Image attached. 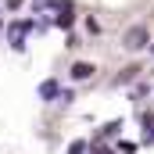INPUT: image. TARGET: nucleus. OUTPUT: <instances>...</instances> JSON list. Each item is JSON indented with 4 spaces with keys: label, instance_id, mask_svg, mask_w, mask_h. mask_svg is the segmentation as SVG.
Instances as JSON below:
<instances>
[{
    "label": "nucleus",
    "instance_id": "f257e3e1",
    "mask_svg": "<svg viewBox=\"0 0 154 154\" xmlns=\"http://www.w3.org/2000/svg\"><path fill=\"white\" fill-rule=\"evenodd\" d=\"M143 43H147V29H143V25H136V29L125 32V47H129V50H140Z\"/></svg>",
    "mask_w": 154,
    "mask_h": 154
},
{
    "label": "nucleus",
    "instance_id": "f03ea898",
    "mask_svg": "<svg viewBox=\"0 0 154 154\" xmlns=\"http://www.w3.org/2000/svg\"><path fill=\"white\" fill-rule=\"evenodd\" d=\"M93 72H97V68H93L90 61H75V65H72V79H90Z\"/></svg>",
    "mask_w": 154,
    "mask_h": 154
},
{
    "label": "nucleus",
    "instance_id": "7ed1b4c3",
    "mask_svg": "<svg viewBox=\"0 0 154 154\" xmlns=\"http://www.w3.org/2000/svg\"><path fill=\"white\" fill-rule=\"evenodd\" d=\"M39 97H43V100H54V97H57V82H54V79H47V82L39 86Z\"/></svg>",
    "mask_w": 154,
    "mask_h": 154
},
{
    "label": "nucleus",
    "instance_id": "20e7f679",
    "mask_svg": "<svg viewBox=\"0 0 154 154\" xmlns=\"http://www.w3.org/2000/svg\"><path fill=\"white\" fill-rule=\"evenodd\" d=\"M143 140H154V115H143Z\"/></svg>",
    "mask_w": 154,
    "mask_h": 154
},
{
    "label": "nucleus",
    "instance_id": "39448f33",
    "mask_svg": "<svg viewBox=\"0 0 154 154\" xmlns=\"http://www.w3.org/2000/svg\"><path fill=\"white\" fill-rule=\"evenodd\" d=\"M82 151H86V140H75V143L68 147V154H82Z\"/></svg>",
    "mask_w": 154,
    "mask_h": 154
},
{
    "label": "nucleus",
    "instance_id": "423d86ee",
    "mask_svg": "<svg viewBox=\"0 0 154 154\" xmlns=\"http://www.w3.org/2000/svg\"><path fill=\"white\" fill-rule=\"evenodd\" d=\"M136 72H140L136 65H133V68H125V72H122V82H129V79H136Z\"/></svg>",
    "mask_w": 154,
    "mask_h": 154
},
{
    "label": "nucleus",
    "instance_id": "0eeeda50",
    "mask_svg": "<svg viewBox=\"0 0 154 154\" xmlns=\"http://www.w3.org/2000/svg\"><path fill=\"white\" fill-rule=\"evenodd\" d=\"M0 29H4V18H0Z\"/></svg>",
    "mask_w": 154,
    "mask_h": 154
}]
</instances>
